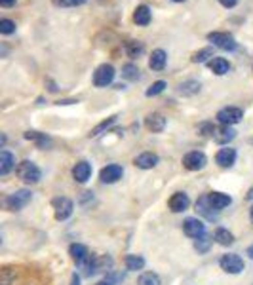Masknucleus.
Here are the masks:
<instances>
[{
  "label": "nucleus",
  "mask_w": 253,
  "mask_h": 285,
  "mask_svg": "<svg viewBox=\"0 0 253 285\" xmlns=\"http://www.w3.org/2000/svg\"><path fill=\"white\" fill-rule=\"evenodd\" d=\"M137 285H162L160 281V276L154 272H145L141 274L139 279H137Z\"/></svg>",
  "instance_id": "c85d7f7f"
},
{
  "label": "nucleus",
  "mask_w": 253,
  "mask_h": 285,
  "mask_svg": "<svg viewBox=\"0 0 253 285\" xmlns=\"http://www.w3.org/2000/svg\"><path fill=\"white\" fill-rule=\"evenodd\" d=\"M116 118H118V116L114 114V116H111L109 120H105V122H101L99 126H95V127L92 129V131H90V135H92V137H97V135H101V133L105 131V129H109V127L113 126L114 122H116Z\"/></svg>",
  "instance_id": "2f4dec72"
},
{
  "label": "nucleus",
  "mask_w": 253,
  "mask_h": 285,
  "mask_svg": "<svg viewBox=\"0 0 253 285\" xmlns=\"http://www.w3.org/2000/svg\"><path fill=\"white\" fill-rule=\"evenodd\" d=\"M215 162L219 164L221 167H233L234 162H236V150L226 146V148H221L217 156H215Z\"/></svg>",
  "instance_id": "f3484780"
},
{
  "label": "nucleus",
  "mask_w": 253,
  "mask_h": 285,
  "mask_svg": "<svg viewBox=\"0 0 253 285\" xmlns=\"http://www.w3.org/2000/svg\"><path fill=\"white\" fill-rule=\"evenodd\" d=\"M221 270H225L226 274H240L244 272V260L236 253H226L219 259Z\"/></svg>",
  "instance_id": "39448f33"
},
{
  "label": "nucleus",
  "mask_w": 253,
  "mask_h": 285,
  "mask_svg": "<svg viewBox=\"0 0 253 285\" xmlns=\"http://www.w3.org/2000/svg\"><path fill=\"white\" fill-rule=\"evenodd\" d=\"M13 279H15V270L4 266V268L0 270V285H12Z\"/></svg>",
  "instance_id": "f704fd0d"
},
{
  "label": "nucleus",
  "mask_w": 253,
  "mask_h": 285,
  "mask_svg": "<svg viewBox=\"0 0 253 285\" xmlns=\"http://www.w3.org/2000/svg\"><path fill=\"white\" fill-rule=\"evenodd\" d=\"M126 268L130 272H137L145 268V259L141 255H128L126 257Z\"/></svg>",
  "instance_id": "cd10ccee"
},
{
  "label": "nucleus",
  "mask_w": 253,
  "mask_h": 285,
  "mask_svg": "<svg viewBox=\"0 0 253 285\" xmlns=\"http://www.w3.org/2000/svg\"><path fill=\"white\" fill-rule=\"evenodd\" d=\"M0 6H2V8L15 6V0H0Z\"/></svg>",
  "instance_id": "ea45409f"
},
{
  "label": "nucleus",
  "mask_w": 253,
  "mask_h": 285,
  "mask_svg": "<svg viewBox=\"0 0 253 285\" xmlns=\"http://www.w3.org/2000/svg\"><path fill=\"white\" fill-rule=\"evenodd\" d=\"M249 219H251V223H253V206H251V209H249Z\"/></svg>",
  "instance_id": "49530a36"
},
{
  "label": "nucleus",
  "mask_w": 253,
  "mask_h": 285,
  "mask_svg": "<svg viewBox=\"0 0 253 285\" xmlns=\"http://www.w3.org/2000/svg\"><path fill=\"white\" fill-rule=\"evenodd\" d=\"M0 33H2V34L15 33V23H13L12 19H2V21H0Z\"/></svg>",
  "instance_id": "4c0bfd02"
},
{
  "label": "nucleus",
  "mask_w": 253,
  "mask_h": 285,
  "mask_svg": "<svg viewBox=\"0 0 253 285\" xmlns=\"http://www.w3.org/2000/svg\"><path fill=\"white\" fill-rule=\"evenodd\" d=\"M167 206H170V209H172L173 213H183V211L188 209V206H191V200H188V196H186L185 192H175L172 198H170Z\"/></svg>",
  "instance_id": "4468645a"
},
{
  "label": "nucleus",
  "mask_w": 253,
  "mask_h": 285,
  "mask_svg": "<svg viewBox=\"0 0 253 285\" xmlns=\"http://www.w3.org/2000/svg\"><path fill=\"white\" fill-rule=\"evenodd\" d=\"M122 175H124L122 166H118V164H111V166H105L103 169H101L99 179H101V183H105V185H113V183L122 179Z\"/></svg>",
  "instance_id": "9b49d317"
},
{
  "label": "nucleus",
  "mask_w": 253,
  "mask_h": 285,
  "mask_svg": "<svg viewBox=\"0 0 253 285\" xmlns=\"http://www.w3.org/2000/svg\"><path fill=\"white\" fill-rule=\"evenodd\" d=\"M71 285H80V278L76 276V274H74L73 279H71Z\"/></svg>",
  "instance_id": "37998d69"
},
{
  "label": "nucleus",
  "mask_w": 253,
  "mask_h": 285,
  "mask_svg": "<svg viewBox=\"0 0 253 285\" xmlns=\"http://www.w3.org/2000/svg\"><path fill=\"white\" fill-rule=\"evenodd\" d=\"M234 137H236V131L233 129V126H221L213 133V139H215V143H219V145H228Z\"/></svg>",
  "instance_id": "6ab92c4d"
},
{
  "label": "nucleus",
  "mask_w": 253,
  "mask_h": 285,
  "mask_svg": "<svg viewBox=\"0 0 253 285\" xmlns=\"http://www.w3.org/2000/svg\"><path fill=\"white\" fill-rule=\"evenodd\" d=\"M15 173H17L19 181H23L25 185H36L40 181V177H42L40 167L34 162H31V160H23L21 164H17Z\"/></svg>",
  "instance_id": "f257e3e1"
},
{
  "label": "nucleus",
  "mask_w": 253,
  "mask_h": 285,
  "mask_svg": "<svg viewBox=\"0 0 253 285\" xmlns=\"http://www.w3.org/2000/svg\"><path fill=\"white\" fill-rule=\"evenodd\" d=\"M73 103H76V101H73V99H63V101H57V105H73Z\"/></svg>",
  "instance_id": "79ce46f5"
},
{
  "label": "nucleus",
  "mask_w": 253,
  "mask_h": 285,
  "mask_svg": "<svg viewBox=\"0 0 253 285\" xmlns=\"http://www.w3.org/2000/svg\"><path fill=\"white\" fill-rule=\"evenodd\" d=\"M212 244H213V238H209V236H202V238H198L196 242H194V249L198 253H207L209 251V247H212Z\"/></svg>",
  "instance_id": "7c9ffc66"
},
{
  "label": "nucleus",
  "mask_w": 253,
  "mask_h": 285,
  "mask_svg": "<svg viewBox=\"0 0 253 285\" xmlns=\"http://www.w3.org/2000/svg\"><path fill=\"white\" fill-rule=\"evenodd\" d=\"M122 76L128 80H132V82H135V80H139V69L133 65V63H128V65L122 67Z\"/></svg>",
  "instance_id": "c756f323"
},
{
  "label": "nucleus",
  "mask_w": 253,
  "mask_h": 285,
  "mask_svg": "<svg viewBox=\"0 0 253 285\" xmlns=\"http://www.w3.org/2000/svg\"><path fill=\"white\" fill-rule=\"evenodd\" d=\"M196 211H198L202 217H206V219H209V221L217 219V213H219L215 207L212 206V202H209V194L198 198V202H196Z\"/></svg>",
  "instance_id": "ddd939ff"
},
{
  "label": "nucleus",
  "mask_w": 253,
  "mask_h": 285,
  "mask_svg": "<svg viewBox=\"0 0 253 285\" xmlns=\"http://www.w3.org/2000/svg\"><path fill=\"white\" fill-rule=\"evenodd\" d=\"M207 164V158L204 152H200V150H193V152H188L183 156V166L185 169L188 171H200V169H204Z\"/></svg>",
  "instance_id": "9d476101"
},
{
  "label": "nucleus",
  "mask_w": 253,
  "mask_h": 285,
  "mask_svg": "<svg viewBox=\"0 0 253 285\" xmlns=\"http://www.w3.org/2000/svg\"><path fill=\"white\" fill-rule=\"evenodd\" d=\"M143 52H145V44H143L141 40H130L126 44V53H128V57H132V59L139 57Z\"/></svg>",
  "instance_id": "bb28decb"
},
{
  "label": "nucleus",
  "mask_w": 253,
  "mask_h": 285,
  "mask_svg": "<svg viewBox=\"0 0 253 285\" xmlns=\"http://www.w3.org/2000/svg\"><path fill=\"white\" fill-rule=\"evenodd\" d=\"M247 200H253V186L251 188H249V190H247V196H246Z\"/></svg>",
  "instance_id": "a18cd8bd"
},
{
  "label": "nucleus",
  "mask_w": 253,
  "mask_h": 285,
  "mask_svg": "<svg viewBox=\"0 0 253 285\" xmlns=\"http://www.w3.org/2000/svg\"><path fill=\"white\" fill-rule=\"evenodd\" d=\"M219 4L225 8H234L236 4H238V0H219Z\"/></svg>",
  "instance_id": "58836bf2"
},
{
  "label": "nucleus",
  "mask_w": 253,
  "mask_h": 285,
  "mask_svg": "<svg viewBox=\"0 0 253 285\" xmlns=\"http://www.w3.org/2000/svg\"><path fill=\"white\" fill-rule=\"evenodd\" d=\"M111 266H113V259L103 255V257H92L82 268H84V274H86V276H93V274L107 272Z\"/></svg>",
  "instance_id": "20e7f679"
},
{
  "label": "nucleus",
  "mask_w": 253,
  "mask_h": 285,
  "mask_svg": "<svg viewBox=\"0 0 253 285\" xmlns=\"http://www.w3.org/2000/svg\"><path fill=\"white\" fill-rule=\"evenodd\" d=\"M207 40L212 42L213 46L221 48V50H225V52H234V50L238 48L234 36L228 33H209L207 34Z\"/></svg>",
  "instance_id": "6e6552de"
},
{
  "label": "nucleus",
  "mask_w": 253,
  "mask_h": 285,
  "mask_svg": "<svg viewBox=\"0 0 253 285\" xmlns=\"http://www.w3.org/2000/svg\"><path fill=\"white\" fill-rule=\"evenodd\" d=\"M166 124H167L166 116H164V114H158V113L149 114V116L145 118V127L153 133L164 131V129H166Z\"/></svg>",
  "instance_id": "f8f14e48"
},
{
  "label": "nucleus",
  "mask_w": 253,
  "mask_h": 285,
  "mask_svg": "<svg viewBox=\"0 0 253 285\" xmlns=\"http://www.w3.org/2000/svg\"><path fill=\"white\" fill-rule=\"evenodd\" d=\"M166 82L164 80H158V82H154L153 86L146 90V97H154V95H158V93H162L164 90H166Z\"/></svg>",
  "instance_id": "c9c22d12"
},
{
  "label": "nucleus",
  "mask_w": 253,
  "mask_h": 285,
  "mask_svg": "<svg viewBox=\"0 0 253 285\" xmlns=\"http://www.w3.org/2000/svg\"><path fill=\"white\" fill-rule=\"evenodd\" d=\"M97 285H114V281H113L111 278H109V276H107V278H105V279H101V281H99Z\"/></svg>",
  "instance_id": "a19ab883"
},
{
  "label": "nucleus",
  "mask_w": 253,
  "mask_h": 285,
  "mask_svg": "<svg viewBox=\"0 0 253 285\" xmlns=\"http://www.w3.org/2000/svg\"><path fill=\"white\" fill-rule=\"evenodd\" d=\"M73 177H74V181H76V183H80V185L88 183V179L92 177V166L88 164L86 160L78 162V164L73 167Z\"/></svg>",
  "instance_id": "dca6fc26"
},
{
  "label": "nucleus",
  "mask_w": 253,
  "mask_h": 285,
  "mask_svg": "<svg viewBox=\"0 0 253 285\" xmlns=\"http://www.w3.org/2000/svg\"><path fill=\"white\" fill-rule=\"evenodd\" d=\"M247 257H249V259H251L253 260V246H249V247H247Z\"/></svg>",
  "instance_id": "c03bdc74"
},
{
  "label": "nucleus",
  "mask_w": 253,
  "mask_h": 285,
  "mask_svg": "<svg viewBox=\"0 0 253 285\" xmlns=\"http://www.w3.org/2000/svg\"><path fill=\"white\" fill-rule=\"evenodd\" d=\"M69 255H71V259L80 266H84L88 260L92 259V257H90V251H88V247L82 246V244H73V246L69 247Z\"/></svg>",
  "instance_id": "2eb2a0df"
},
{
  "label": "nucleus",
  "mask_w": 253,
  "mask_h": 285,
  "mask_svg": "<svg viewBox=\"0 0 253 285\" xmlns=\"http://www.w3.org/2000/svg\"><path fill=\"white\" fill-rule=\"evenodd\" d=\"M158 154H154V152H143L139 154L137 158L133 160V164L139 167V169H153L156 164H158Z\"/></svg>",
  "instance_id": "a211bd4d"
},
{
  "label": "nucleus",
  "mask_w": 253,
  "mask_h": 285,
  "mask_svg": "<svg viewBox=\"0 0 253 285\" xmlns=\"http://www.w3.org/2000/svg\"><path fill=\"white\" fill-rule=\"evenodd\" d=\"M172 2H185V0H172Z\"/></svg>",
  "instance_id": "de8ad7c7"
},
{
  "label": "nucleus",
  "mask_w": 253,
  "mask_h": 285,
  "mask_svg": "<svg viewBox=\"0 0 253 285\" xmlns=\"http://www.w3.org/2000/svg\"><path fill=\"white\" fill-rule=\"evenodd\" d=\"M52 206H53V213H55V219L57 221H67L71 215H73V209H74L73 200L65 198V196L53 198Z\"/></svg>",
  "instance_id": "423d86ee"
},
{
  "label": "nucleus",
  "mask_w": 253,
  "mask_h": 285,
  "mask_svg": "<svg viewBox=\"0 0 253 285\" xmlns=\"http://www.w3.org/2000/svg\"><path fill=\"white\" fill-rule=\"evenodd\" d=\"M15 167V156L10 150L2 148L0 152V175H8Z\"/></svg>",
  "instance_id": "412c9836"
},
{
  "label": "nucleus",
  "mask_w": 253,
  "mask_h": 285,
  "mask_svg": "<svg viewBox=\"0 0 253 285\" xmlns=\"http://www.w3.org/2000/svg\"><path fill=\"white\" fill-rule=\"evenodd\" d=\"M200 87H202V84L198 80H185L183 84H179V93L185 97H191V95H196L200 92Z\"/></svg>",
  "instance_id": "393cba45"
},
{
  "label": "nucleus",
  "mask_w": 253,
  "mask_h": 285,
  "mask_svg": "<svg viewBox=\"0 0 253 285\" xmlns=\"http://www.w3.org/2000/svg\"><path fill=\"white\" fill-rule=\"evenodd\" d=\"M25 139L29 141H34L38 146H46L48 143H50V139H48L44 133H38V131H27L25 133Z\"/></svg>",
  "instance_id": "72a5a7b5"
},
{
  "label": "nucleus",
  "mask_w": 253,
  "mask_h": 285,
  "mask_svg": "<svg viewBox=\"0 0 253 285\" xmlns=\"http://www.w3.org/2000/svg\"><path fill=\"white\" fill-rule=\"evenodd\" d=\"M242 118H244V111L238 106H225L217 113V120L221 122V126H234L242 122Z\"/></svg>",
  "instance_id": "0eeeda50"
},
{
  "label": "nucleus",
  "mask_w": 253,
  "mask_h": 285,
  "mask_svg": "<svg viewBox=\"0 0 253 285\" xmlns=\"http://www.w3.org/2000/svg\"><path fill=\"white\" fill-rule=\"evenodd\" d=\"M33 200V192L27 190V188H21V190H15L13 194H10L6 200H4V206L10 211H19L23 207Z\"/></svg>",
  "instance_id": "f03ea898"
},
{
  "label": "nucleus",
  "mask_w": 253,
  "mask_h": 285,
  "mask_svg": "<svg viewBox=\"0 0 253 285\" xmlns=\"http://www.w3.org/2000/svg\"><path fill=\"white\" fill-rule=\"evenodd\" d=\"M213 239L219 244V246H233L234 244V236L233 232H228L226 228H217L215 230V234H213Z\"/></svg>",
  "instance_id": "a878e982"
},
{
  "label": "nucleus",
  "mask_w": 253,
  "mask_h": 285,
  "mask_svg": "<svg viewBox=\"0 0 253 285\" xmlns=\"http://www.w3.org/2000/svg\"><path fill=\"white\" fill-rule=\"evenodd\" d=\"M114 74H116V71H114L113 65H109V63H103V65H99L97 69H95V73H93V84L97 87H107L113 84L114 80Z\"/></svg>",
  "instance_id": "7ed1b4c3"
},
{
  "label": "nucleus",
  "mask_w": 253,
  "mask_h": 285,
  "mask_svg": "<svg viewBox=\"0 0 253 285\" xmlns=\"http://www.w3.org/2000/svg\"><path fill=\"white\" fill-rule=\"evenodd\" d=\"M213 55V52H212V48H202V50H198V52H194L193 53V63H206L209 57Z\"/></svg>",
  "instance_id": "473e14b6"
},
{
  "label": "nucleus",
  "mask_w": 253,
  "mask_h": 285,
  "mask_svg": "<svg viewBox=\"0 0 253 285\" xmlns=\"http://www.w3.org/2000/svg\"><path fill=\"white\" fill-rule=\"evenodd\" d=\"M209 202H212V206L217 211H221V209H225V207H228L233 204V198L225 192H212L209 194Z\"/></svg>",
  "instance_id": "4be33fe9"
},
{
  "label": "nucleus",
  "mask_w": 253,
  "mask_h": 285,
  "mask_svg": "<svg viewBox=\"0 0 253 285\" xmlns=\"http://www.w3.org/2000/svg\"><path fill=\"white\" fill-rule=\"evenodd\" d=\"M209 69H212L213 74H217V76H225L228 71H230V63L225 59V57H213L209 61Z\"/></svg>",
  "instance_id": "b1692460"
},
{
  "label": "nucleus",
  "mask_w": 253,
  "mask_h": 285,
  "mask_svg": "<svg viewBox=\"0 0 253 285\" xmlns=\"http://www.w3.org/2000/svg\"><path fill=\"white\" fill-rule=\"evenodd\" d=\"M133 21L139 27L149 25V23H151V8L145 6V4H141V6L135 8V12H133Z\"/></svg>",
  "instance_id": "5701e85b"
},
{
  "label": "nucleus",
  "mask_w": 253,
  "mask_h": 285,
  "mask_svg": "<svg viewBox=\"0 0 253 285\" xmlns=\"http://www.w3.org/2000/svg\"><path fill=\"white\" fill-rule=\"evenodd\" d=\"M52 2L57 8H74V6L86 4V0H52Z\"/></svg>",
  "instance_id": "e433bc0d"
},
{
  "label": "nucleus",
  "mask_w": 253,
  "mask_h": 285,
  "mask_svg": "<svg viewBox=\"0 0 253 285\" xmlns=\"http://www.w3.org/2000/svg\"><path fill=\"white\" fill-rule=\"evenodd\" d=\"M166 61H167V53L164 52V50H154V52L151 53V57H149V67H151L153 71H164Z\"/></svg>",
  "instance_id": "aec40b11"
},
{
  "label": "nucleus",
  "mask_w": 253,
  "mask_h": 285,
  "mask_svg": "<svg viewBox=\"0 0 253 285\" xmlns=\"http://www.w3.org/2000/svg\"><path fill=\"white\" fill-rule=\"evenodd\" d=\"M183 232L193 239H198L206 234V225L204 221H200L198 217H188L183 221Z\"/></svg>",
  "instance_id": "1a4fd4ad"
}]
</instances>
